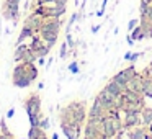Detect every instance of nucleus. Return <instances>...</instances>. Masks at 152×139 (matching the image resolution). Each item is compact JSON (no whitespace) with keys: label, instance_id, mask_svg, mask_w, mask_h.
<instances>
[{"label":"nucleus","instance_id":"obj_37","mask_svg":"<svg viewBox=\"0 0 152 139\" xmlns=\"http://www.w3.org/2000/svg\"><path fill=\"white\" fill-rule=\"evenodd\" d=\"M144 139H152V136H147V134H145V138Z\"/></svg>","mask_w":152,"mask_h":139},{"label":"nucleus","instance_id":"obj_33","mask_svg":"<svg viewBox=\"0 0 152 139\" xmlns=\"http://www.w3.org/2000/svg\"><path fill=\"white\" fill-rule=\"evenodd\" d=\"M5 2H7V4H20L21 0H5Z\"/></svg>","mask_w":152,"mask_h":139},{"label":"nucleus","instance_id":"obj_18","mask_svg":"<svg viewBox=\"0 0 152 139\" xmlns=\"http://www.w3.org/2000/svg\"><path fill=\"white\" fill-rule=\"evenodd\" d=\"M141 116H142V123L144 124H151L152 123V110L151 108H144L141 111Z\"/></svg>","mask_w":152,"mask_h":139},{"label":"nucleus","instance_id":"obj_16","mask_svg":"<svg viewBox=\"0 0 152 139\" xmlns=\"http://www.w3.org/2000/svg\"><path fill=\"white\" fill-rule=\"evenodd\" d=\"M26 64V74L31 80H36L38 79V69L34 66V62H25Z\"/></svg>","mask_w":152,"mask_h":139},{"label":"nucleus","instance_id":"obj_6","mask_svg":"<svg viewBox=\"0 0 152 139\" xmlns=\"http://www.w3.org/2000/svg\"><path fill=\"white\" fill-rule=\"evenodd\" d=\"M61 129H62V132L66 134L67 139H79L80 126H72V124H69V123L61 121Z\"/></svg>","mask_w":152,"mask_h":139},{"label":"nucleus","instance_id":"obj_11","mask_svg":"<svg viewBox=\"0 0 152 139\" xmlns=\"http://www.w3.org/2000/svg\"><path fill=\"white\" fill-rule=\"evenodd\" d=\"M28 48H30V44H26V43L17 44V48H15V53H13V62H15V64L21 61V56H23V53L28 49Z\"/></svg>","mask_w":152,"mask_h":139},{"label":"nucleus","instance_id":"obj_21","mask_svg":"<svg viewBox=\"0 0 152 139\" xmlns=\"http://www.w3.org/2000/svg\"><path fill=\"white\" fill-rule=\"evenodd\" d=\"M28 118H30V124L31 126H39V121H41V118H43V115L38 113V115H31V116H28Z\"/></svg>","mask_w":152,"mask_h":139},{"label":"nucleus","instance_id":"obj_28","mask_svg":"<svg viewBox=\"0 0 152 139\" xmlns=\"http://www.w3.org/2000/svg\"><path fill=\"white\" fill-rule=\"evenodd\" d=\"M13 116H15V108H10L7 111V118H13Z\"/></svg>","mask_w":152,"mask_h":139},{"label":"nucleus","instance_id":"obj_12","mask_svg":"<svg viewBox=\"0 0 152 139\" xmlns=\"http://www.w3.org/2000/svg\"><path fill=\"white\" fill-rule=\"evenodd\" d=\"M33 34H34L33 28H30L28 25H23V28H21V31H20V36H18V40H17V44L25 43V40H26V38H31Z\"/></svg>","mask_w":152,"mask_h":139},{"label":"nucleus","instance_id":"obj_14","mask_svg":"<svg viewBox=\"0 0 152 139\" xmlns=\"http://www.w3.org/2000/svg\"><path fill=\"white\" fill-rule=\"evenodd\" d=\"M43 134H44V129H41L39 126H31L30 131H28L26 139H39Z\"/></svg>","mask_w":152,"mask_h":139},{"label":"nucleus","instance_id":"obj_26","mask_svg":"<svg viewBox=\"0 0 152 139\" xmlns=\"http://www.w3.org/2000/svg\"><path fill=\"white\" fill-rule=\"evenodd\" d=\"M67 69H69L72 74H79V64H77L75 61H72V62L69 64V67H67Z\"/></svg>","mask_w":152,"mask_h":139},{"label":"nucleus","instance_id":"obj_30","mask_svg":"<svg viewBox=\"0 0 152 139\" xmlns=\"http://www.w3.org/2000/svg\"><path fill=\"white\" fill-rule=\"evenodd\" d=\"M54 5H67V0H54Z\"/></svg>","mask_w":152,"mask_h":139},{"label":"nucleus","instance_id":"obj_7","mask_svg":"<svg viewBox=\"0 0 152 139\" xmlns=\"http://www.w3.org/2000/svg\"><path fill=\"white\" fill-rule=\"evenodd\" d=\"M105 90H106L108 93H111V95L115 97V98H119V97L123 95V92H124L126 89H124V87H121L118 82H115V80L111 79V82H108V83H106Z\"/></svg>","mask_w":152,"mask_h":139},{"label":"nucleus","instance_id":"obj_36","mask_svg":"<svg viewBox=\"0 0 152 139\" xmlns=\"http://www.w3.org/2000/svg\"><path fill=\"white\" fill-rule=\"evenodd\" d=\"M53 139H59V136H57L56 132H54V134H53Z\"/></svg>","mask_w":152,"mask_h":139},{"label":"nucleus","instance_id":"obj_17","mask_svg":"<svg viewBox=\"0 0 152 139\" xmlns=\"http://www.w3.org/2000/svg\"><path fill=\"white\" fill-rule=\"evenodd\" d=\"M131 38L134 41H141V40H144V31H142V26L141 25H137V26L132 30V33H131Z\"/></svg>","mask_w":152,"mask_h":139},{"label":"nucleus","instance_id":"obj_13","mask_svg":"<svg viewBox=\"0 0 152 139\" xmlns=\"http://www.w3.org/2000/svg\"><path fill=\"white\" fill-rule=\"evenodd\" d=\"M36 59H38L36 53H34L31 48H28V49L23 53V56H21V61H20V62H36Z\"/></svg>","mask_w":152,"mask_h":139},{"label":"nucleus","instance_id":"obj_31","mask_svg":"<svg viewBox=\"0 0 152 139\" xmlns=\"http://www.w3.org/2000/svg\"><path fill=\"white\" fill-rule=\"evenodd\" d=\"M36 62L39 64V66H44V64H46V59H44V57H38Z\"/></svg>","mask_w":152,"mask_h":139},{"label":"nucleus","instance_id":"obj_23","mask_svg":"<svg viewBox=\"0 0 152 139\" xmlns=\"http://www.w3.org/2000/svg\"><path fill=\"white\" fill-rule=\"evenodd\" d=\"M77 18H79V13H77V12H75V13H72V17H70L69 23H67V26H66L67 33H69V31H70V28H72V25H74V23H75V21H77Z\"/></svg>","mask_w":152,"mask_h":139},{"label":"nucleus","instance_id":"obj_29","mask_svg":"<svg viewBox=\"0 0 152 139\" xmlns=\"http://www.w3.org/2000/svg\"><path fill=\"white\" fill-rule=\"evenodd\" d=\"M137 57H139V54H136V53L132 54V53H131V57H129V61H131V62H136V61H137Z\"/></svg>","mask_w":152,"mask_h":139},{"label":"nucleus","instance_id":"obj_27","mask_svg":"<svg viewBox=\"0 0 152 139\" xmlns=\"http://www.w3.org/2000/svg\"><path fill=\"white\" fill-rule=\"evenodd\" d=\"M137 25H139V23H137V20H136V18H132V20H129V23H128V28L132 31L136 26H137Z\"/></svg>","mask_w":152,"mask_h":139},{"label":"nucleus","instance_id":"obj_34","mask_svg":"<svg viewBox=\"0 0 152 139\" xmlns=\"http://www.w3.org/2000/svg\"><path fill=\"white\" fill-rule=\"evenodd\" d=\"M44 89V82H39L38 83V90H43Z\"/></svg>","mask_w":152,"mask_h":139},{"label":"nucleus","instance_id":"obj_9","mask_svg":"<svg viewBox=\"0 0 152 139\" xmlns=\"http://www.w3.org/2000/svg\"><path fill=\"white\" fill-rule=\"evenodd\" d=\"M38 34H39L41 40L51 48L57 43V38H59V33H56V31H41V33H38Z\"/></svg>","mask_w":152,"mask_h":139},{"label":"nucleus","instance_id":"obj_38","mask_svg":"<svg viewBox=\"0 0 152 139\" xmlns=\"http://www.w3.org/2000/svg\"><path fill=\"white\" fill-rule=\"evenodd\" d=\"M144 2H147V4H152V0H144Z\"/></svg>","mask_w":152,"mask_h":139},{"label":"nucleus","instance_id":"obj_5","mask_svg":"<svg viewBox=\"0 0 152 139\" xmlns=\"http://www.w3.org/2000/svg\"><path fill=\"white\" fill-rule=\"evenodd\" d=\"M96 100H98V102L102 103V105H103V108H105L106 111H110V110H111L113 106H116V102H115L116 98L111 95V93H108V92H106L105 89H103L102 92L98 93V97H96Z\"/></svg>","mask_w":152,"mask_h":139},{"label":"nucleus","instance_id":"obj_3","mask_svg":"<svg viewBox=\"0 0 152 139\" xmlns=\"http://www.w3.org/2000/svg\"><path fill=\"white\" fill-rule=\"evenodd\" d=\"M132 77H136V69L131 66V67H128V69H124V70H121V72H118L115 77H113V80H115V82H118L121 87H124V89H126L128 82L132 79Z\"/></svg>","mask_w":152,"mask_h":139},{"label":"nucleus","instance_id":"obj_20","mask_svg":"<svg viewBox=\"0 0 152 139\" xmlns=\"http://www.w3.org/2000/svg\"><path fill=\"white\" fill-rule=\"evenodd\" d=\"M0 132H2V134H7V136H13V132L8 129V126H7V123H5L4 118L0 119Z\"/></svg>","mask_w":152,"mask_h":139},{"label":"nucleus","instance_id":"obj_2","mask_svg":"<svg viewBox=\"0 0 152 139\" xmlns=\"http://www.w3.org/2000/svg\"><path fill=\"white\" fill-rule=\"evenodd\" d=\"M2 15H4L5 20L13 21V25H15L18 21V18H20V4H7V2H4Z\"/></svg>","mask_w":152,"mask_h":139},{"label":"nucleus","instance_id":"obj_1","mask_svg":"<svg viewBox=\"0 0 152 139\" xmlns=\"http://www.w3.org/2000/svg\"><path fill=\"white\" fill-rule=\"evenodd\" d=\"M25 110H26V115L31 116V115H38V113H41V98L38 93H30V95L26 97V100H25L23 103Z\"/></svg>","mask_w":152,"mask_h":139},{"label":"nucleus","instance_id":"obj_8","mask_svg":"<svg viewBox=\"0 0 152 139\" xmlns=\"http://www.w3.org/2000/svg\"><path fill=\"white\" fill-rule=\"evenodd\" d=\"M139 113L141 111H126V115H124L126 128H136V126H139Z\"/></svg>","mask_w":152,"mask_h":139},{"label":"nucleus","instance_id":"obj_10","mask_svg":"<svg viewBox=\"0 0 152 139\" xmlns=\"http://www.w3.org/2000/svg\"><path fill=\"white\" fill-rule=\"evenodd\" d=\"M12 83H13V87H17V89H26V87H30L31 83H33V80L26 75H21V77H13V79H12Z\"/></svg>","mask_w":152,"mask_h":139},{"label":"nucleus","instance_id":"obj_24","mask_svg":"<svg viewBox=\"0 0 152 139\" xmlns=\"http://www.w3.org/2000/svg\"><path fill=\"white\" fill-rule=\"evenodd\" d=\"M49 126H51V121H49V118H41V121H39V128L41 129H44V131H46V129H49Z\"/></svg>","mask_w":152,"mask_h":139},{"label":"nucleus","instance_id":"obj_22","mask_svg":"<svg viewBox=\"0 0 152 139\" xmlns=\"http://www.w3.org/2000/svg\"><path fill=\"white\" fill-rule=\"evenodd\" d=\"M69 49H70L69 44H67L66 41H64V43L61 44V51H59V57H61V59H64V57L67 56V51H69Z\"/></svg>","mask_w":152,"mask_h":139},{"label":"nucleus","instance_id":"obj_15","mask_svg":"<svg viewBox=\"0 0 152 139\" xmlns=\"http://www.w3.org/2000/svg\"><path fill=\"white\" fill-rule=\"evenodd\" d=\"M144 138H145V131L141 126H136V128L129 132V139H144Z\"/></svg>","mask_w":152,"mask_h":139},{"label":"nucleus","instance_id":"obj_39","mask_svg":"<svg viewBox=\"0 0 152 139\" xmlns=\"http://www.w3.org/2000/svg\"><path fill=\"white\" fill-rule=\"evenodd\" d=\"M151 72H152V64H151Z\"/></svg>","mask_w":152,"mask_h":139},{"label":"nucleus","instance_id":"obj_4","mask_svg":"<svg viewBox=\"0 0 152 139\" xmlns=\"http://www.w3.org/2000/svg\"><path fill=\"white\" fill-rule=\"evenodd\" d=\"M43 23H44V17L38 15L36 12H31V13L26 17V20H25L23 25H28L30 28H33V30H34V33H38L39 28L43 26Z\"/></svg>","mask_w":152,"mask_h":139},{"label":"nucleus","instance_id":"obj_32","mask_svg":"<svg viewBox=\"0 0 152 139\" xmlns=\"http://www.w3.org/2000/svg\"><path fill=\"white\" fill-rule=\"evenodd\" d=\"M0 139H15L13 136H7V134H2V132H0Z\"/></svg>","mask_w":152,"mask_h":139},{"label":"nucleus","instance_id":"obj_35","mask_svg":"<svg viewBox=\"0 0 152 139\" xmlns=\"http://www.w3.org/2000/svg\"><path fill=\"white\" fill-rule=\"evenodd\" d=\"M98 30H100V25H98V26H92V33H96Z\"/></svg>","mask_w":152,"mask_h":139},{"label":"nucleus","instance_id":"obj_19","mask_svg":"<svg viewBox=\"0 0 152 139\" xmlns=\"http://www.w3.org/2000/svg\"><path fill=\"white\" fill-rule=\"evenodd\" d=\"M49 53H51V46H48V44L44 43L43 46H41L39 49L36 51V56H38V57H46Z\"/></svg>","mask_w":152,"mask_h":139},{"label":"nucleus","instance_id":"obj_25","mask_svg":"<svg viewBox=\"0 0 152 139\" xmlns=\"http://www.w3.org/2000/svg\"><path fill=\"white\" fill-rule=\"evenodd\" d=\"M66 43L69 44L70 49H74V48H75V41H74V38H72V34H70V33L66 34Z\"/></svg>","mask_w":152,"mask_h":139}]
</instances>
